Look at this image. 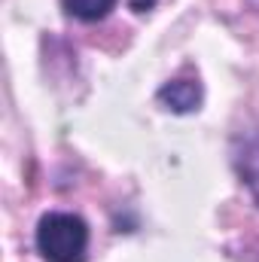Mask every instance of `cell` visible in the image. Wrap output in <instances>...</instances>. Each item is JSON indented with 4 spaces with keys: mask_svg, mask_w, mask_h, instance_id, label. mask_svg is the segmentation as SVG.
I'll return each mask as SVG.
<instances>
[{
    "mask_svg": "<svg viewBox=\"0 0 259 262\" xmlns=\"http://www.w3.org/2000/svg\"><path fill=\"white\" fill-rule=\"evenodd\" d=\"M37 250L46 262H85L89 226L76 213H46L37 223Z\"/></svg>",
    "mask_w": 259,
    "mask_h": 262,
    "instance_id": "obj_1",
    "label": "cell"
},
{
    "mask_svg": "<svg viewBox=\"0 0 259 262\" xmlns=\"http://www.w3.org/2000/svg\"><path fill=\"white\" fill-rule=\"evenodd\" d=\"M159 101L174 113H192L201 104V85L195 79H174L159 89Z\"/></svg>",
    "mask_w": 259,
    "mask_h": 262,
    "instance_id": "obj_2",
    "label": "cell"
},
{
    "mask_svg": "<svg viewBox=\"0 0 259 262\" xmlns=\"http://www.w3.org/2000/svg\"><path fill=\"white\" fill-rule=\"evenodd\" d=\"M238 171H241L250 195L256 198V204H259V128L244 137V146L238 152Z\"/></svg>",
    "mask_w": 259,
    "mask_h": 262,
    "instance_id": "obj_3",
    "label": "cell"
},
{
    "mask_svg": "<svg viewBox=\"0 0 259 262\" xmlns=\"http://www.w3.org/2000/svg\"><path fill=\"white\" fill-rule=\"evenodd\" d=\"M61 3L73 18H82V21H101L116 6V0H61Z\"/></svg>",
    "mask_w": 259,
    "mask_h": 262,
    "instance_id": "obj_4",
    "label": "cell"
},
{
    "mask_svg": "<svg viewBox=\"0 0 259 262\" xmlns=\"http://www.w3.org/2000/svg\"><path fill=\"white\" fill-rule=\"evenodd\" d=\"M153 3H156V0H131V6H134L137 12H143V9H149Z\"/></svg>",
    "mask_w": 259,
    "mask_h": 262,
    "instance_id": "obj_5",
    "label": "cell"
},
{
    "mask_svg": "<svg viewBox=\"0 0 259 262\" xmlns=\"http://www.w3.org/2000/svg\"><path fill=\"white\" fill-rule=\"evenodd\" d=\"M250 3H253V6H259V0H250Z\"/></svg>",
    "mask_w": 259,
    "mask_h": 262,
    "instance_id": "obj_6",
    "label": "cell"
}]
</instances>
